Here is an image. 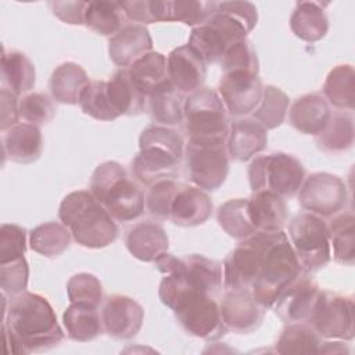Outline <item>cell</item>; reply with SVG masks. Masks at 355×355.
Returning <instances> with one entry per match:
<instances>
[{
  "label": "cell",
  "mask_w": 355,
  "mask_h": 355,
  "mask_svg": "<svg viewBox=\"0 0 355 355\" xmlns=\"http://www.w3.org/2000/svg\"><path fill=\"white\" fill-rule=\"evenodd\" d=\"M3 297V333L7 351L29 354L49 351L64 340V331L50 302L35 293L12 295L8 306Z\"/></svg>",
  "instance_id": "cell-1"
},
{
  "label": "cell",
  "mask_w": 355,
  "mask_h": 355,
  "mask_svg": "<svg viewBox=\"0 0 355 355\" xmlns=\"http://www.w3.org/2000/svg\"><path fill=\"white\" fill-rule=\"evenodd\" d=\"M257 21V7L250 1L216 3L214 14L191 29L187 44L205 64L219 62L233 43L247 39Z\"/></svg>",
  "instance_id": "cell-2"
},
{
  "label": "cell",
  "mask_w": 355,
  "mask_h": 355,
  "mask_svg": "<svg viewBox=\"0 0 355 355\" xmlns=\"http://www.w3.org/2000/svg\"><path fill=\"white\" fill-rule=\"evenodd\" d=\"M58 218L69 229L73 240L86 248H104L118 236L114 218L90 190L67 194L60 204Z\"/></svg>",
  "instance_id": "cell-3"
},
{
  "label": "cell",
  "mask_w": 355,
  "mask_h": 355,
  "mask_svg": "<svg viewBox=\"0 0 355 355\" xmlns=\"http://www.w3.org/2000/svg\"><path fill=\"white\" fill-rule=\"evenodd\" d=\"M183 137L172 128L150 125L140 133L139 153L132 161V173L143 184L175 179L183 157Z\"/></svg>",
  "instance_id": "cell-4"
},
{
  "label": "cell",
  "mask_w": 355,
  "mask_h": 355,
  "mask_svg": "<svg viewBox=\"0 0 355 355\" xmlns=\"http://www.w3.org/2000/svg\"><path fill=\"white\" fill-rule=\"evenodd\" d=\"M89 187L108 214L119 222L135 220L144 212L143 191L115 161L100 164L92 173Z\"/></svg>",
  "instance_id": "cell-5"
},
{
  "label": "cell",
  "mask_w": 355,
  "mask_h": 355,
  "mask_svg": "<svg viewBox=\"0 0 355 355\" xmlns=\"http://www.w3.org/2000/svg\"><path fill=\"white\" fill-rule=\"evenodd\" d=\"M302 268L283 230L273 232L263 252L251 294L265 309L273 306L280 293L300 275Z\"/></svg>",
  "instance_id": "cell-6"
},
{
  "label": "cell",
  "mask_w": 355,
  "mask_h": 355,
  "mask_svg": "<svg viewBox=\"0 0 355 355\" xmlns=\"http://www.w3.org/2000/svg\"><path fill=\"white\" fill-rule=\"evenodd\" d=\"M161 302L171 308L180 326L191 336L202 340H218L226 334V326L222 320L220 308L212 295L180 288L159 297Z\"/></svg>",
  "instance_id": "cell-7"
},
{
  "label": "cell",
  "mask_w": 355,
  "mask_h": 355,
  "mask_svg": "<svg viewBox=\"0 0 355 355\" xmlns=\"http://www.w3.org/2000/svg\"><path fill=\"white\" fill-rule=\"evenodd\" d=\"M155 263L164 275L158 291L191 288L214 295L222 287L223 273L220 263L204 255L173 257L166 252Z\"/></svg>",
  "instance_id": "cell-8"
},
{
  "label": "cell",
  "mask_w": 355,
  "mask_h": 355,
  "mask_svg": "<svg viewBox=\"0 0 355 355\" xmlns=\"http://www.w3.org/2000/svg\"><path fill=\"white\" fill-rule=\"evenodd\" d=\"M183 119L189 140L226 141L227 139V111L212 89L201 87L189 94L183 103Z\"/></svg>",
  "instance_id": "cell-9"
},
{
  "label": "cell",
  "mask_w": 355,
  "mask_h": 355,
  "mask_svg": "<svg viewBox=\"0 0 355 355\" xmlns=\"http://www.w3.org/2000/svg\"><path fill=\"white\" fill-rule=\"evenodd\" d=\"M305 179L302 164L286 153L255 157L248 166L252 191H272L280 197H293Z\"/></svg>",
  "instance_id": "cell-10"
},
{
  "label": "cell",
  "mask_w": 355,
  "mask_h": 355,
  "mask_svg": "<svg viewBox=\"0 0 355 355\" xmlns=\"http://www.w3.org/2000/svg\"><path fill=\"white\" fill-rule=\"evenodd\" d=\"M290 244L305 272H316L331 258L326 220L311 212L298 214L288 223Z\"/></svg>",
  "instance_id": "cell-11"
},
{
  "label": "cell",
  "mask_w": 355,
  "mask_h": 355,
  "mask_svg": "<svg viewBox=\"0 0 355 355\" xmlns=\"http://www.w3.org/2000/svg\"><path fill=\"white\" fill-rule=\"evenodd\" d=\"M189 179L205 191L219 189L229 172L226 141L189 140L184 148Z\"/></svg>",
  "instance_id": "cell-12"
},
{
  "label": "cell",
  "mask_w": 355,
  "mask_h": 355,
  "mask_svg": "<svg viewBox=\"0 0 355 355\" xmlns=\"http://www.w3.org/2000/svg\"><path fill=\"white\" fill-rule=\"evenodd\" d=\"M273 232H255L244 239L223 261V286L230 290H251L263 252Z\"/></svg>",
  "instance_id": "cell-13"
},
{
  "label": "cell",
  "mask_w": 355,
  "mask_h": 355,
  "mask_svg": "<svg viewBox=\"0 0 355 355\" xmlns=\"http://www.w3.org/2000/svg\"><path fill=\"white\" fill-rule=\"evenodd\" d=\"M348 201L345 183L336 175L316 172L304 179L298 190L300 205L318 216H334Z\"/></svg>",
  "instance_id": "cell-14"
},
{
  "label": "cell",
  "mask_w": 355,
  "mask_h": 355,
  "mask_svg": "<svg viewBox=\"0 0 355 355\" xmlns=\"http://www.w3.org/2000/svg\"><path fill=\"white\" fill-rule=\"evenodd\" d=\"M354 301L351 297L322 291L309 324L323 338L352 340L354 329Z\"/></svg>",
  "instance_id": "cell-15"
},
{
  "label": "cell",
  "mask_w": 355,
  "mask_h": 355,
  "mask_svg": "<svg viewBox=\"0 0 355 355\" xmlns=\"http://www.w3.org/2000/svg\"><path fill=\"white\" fill-rule=\"evenodd\" d=\"M262 90L258 73L248 71L225 72L218 85V94L226 111L234 116L254 112L261 101Z\"/></svg>",
  "instance_id": "cell-16"
},
{
  "label": "cell",
  "mask_w": 355,
  "mask_h": 355,
  "mask_svg": "<svg viewBox=\"0 0 355 355\" xmlns=\"http://www.w3.org/2000/svg\"><path fill=\"white\" fill-rule=\"evenodd\" d=\"M320 293L316 282L301 273L280 293L273 304L275 312L286 323H308Z\"/></svg>",
  "instance_id": "cell-17"
},
{
  "label": "cell",
  "mask_w": 355,
  "mask_h": 355,
  "mask_svg": "<svg viewBox=\"0 0 355 355\" xmlns=\"http://www.w3.org/2000/svg\"><path fill=\"white\" fill-rule=\"evenodd\" d=\"M101 322L104 331L116 340H129L135 337L144 320L141 305L126 295L108 297L101 308Z\"/></svg>",
  "instance_id": "cell-18"
},
{
  "label": "cell",
  "mask_w": 355,
  "mask_h": 355,
  "mask_svg": "<svg viewBox=\"0 0 355 355\" xmlns=\"http://www.w3.org/2000/svg\"><path fill=\"white\" fill-rule=\"evenodd\" d=\"M219 308L226 329L240 334L257 330L265 316V308L255 301L251 290L227 291Z\"/></svg>",
  "instance_id": "cell-19"
},
{
  "label": "cell",
  "mask_w": 355,
  "mask_h": 355,
  "mask_svg": "<svg viewBox=\"0 0 355 355\" xmlns=\"http://www.w3.org/2000/svg\"><path fill=\"white\" fill-rule=\"evenodd\" d=\"M168 79L179 93H194L202 87L207 76V67L202 58L189 46L173 49L166 58Z\"/></svg>",
  "instance_id": "cell-20"
},
{
  "label": "cell",
  "mask_w": 355,
  "mask_h": 355,
  "mask_svg": "<svg viewBox=\"0 0 355 355\" xmlns=\"http://www.w3.org/2000/svg\"><path fill=\"white\" fill-rule=\"evenodd\" d=\"M212 214V201L205 190L197 186L179 183L171 200L169 215L175 225L193 227L202 225Z\"/></svg>",
  "instance_id": "cell-21"
},
{
  "label": "cell",
  "mask_w": 355,
  "mask_h": 355,
  "mask_svg": "<svg viewBox=\"0 0 355 355\" xmlns=\"http://www.w3.org/2000/svg\"><path fill=\"white\" fill-rule=\"evenodd\" d=\"M268 129L254 118H237L229 125L226 150L234 161H248L266 148Z\"/></svg>",
  "instance_id": "cell-22"
},
{
  "label": "cell",
  "mask_w": 355,
  "mask_h": 355,
  "mask_svg": "<svg viewBox=\"0 0 355 355\" xmlns=\"http://www.w3.org/2000/svg\"><path fill=\"white\" fill-rule=\"evenodd\" d=\"M215 1L198 0H148V8L153 22L178 21L190 26L204 24L215 11Z\"/></svg>",
  "instance_id": "cell-23"
},
{
  "label": "cell",
  "mask_w": 355,
  "mask_h": 355,
  "mask_svg": "<svg viewBox=\"0 0 355 355\" xmlns=\"http://www.w3.org/2000/svg\"><path fill=\"white\" fill-rule=\"evenodd\" d=\"M125 244L139 261L155 262L168 252L169 240L164 227L153 220H143L129 229Z\"/></svg>",
  "instance_id": "cell-24"
},
{
  "label": "cell",
  "mask_w": 355,
  "mask_h": 355,
  "mask_svg": "<svg viewBox=\"0 0 355 355\" xmlns=\"http://www.w3.org/2000/svg\"><path fill=\"white\" fill-rule=\"evenodd\" d=\"M153 51V39L144 25H125L108 42V54L118 67H129L141 55Z\"/></svg>",
  "instance_id": "cell-25"
},
{
  "label": "cell",
  "mask_w": 355,
  "mask_h": 355,
  "mask_svg": "<svg viewBox=\"0 0 355 355\" xmlns=\"http://www.w3.org/2000/svg\"><path fill=\"white\" fill-rule=\"evenodd\" d=\"M247 211L257 232H277L287 222L288 209L283 197L272 191H254L247 198Z\"/></svg>",
  "instance_id": "cell-26"
},
{
  "label": "cell",
  "mask_w": 355,
  "mask_h": 355,
  "mask_svg": "<svg viewBox=\"0 0 355 355\" xmlns=\"http://www.w3.org/2000/svg\"><path fill=\"white\" fill-rule=\"evenodd\" d=\"M331 116L330 105L319 93H309L298 97L290 111V125L304 135H318L323 130Z\"/></svg>",
  "instance_id": "cell-27"
},
{
  "label": "cell",
  "mask_w": 355,
  "mask_h": 355,
  "mask_svg": "<svg viewBox=\"0 0 355 355\" xmlns=\"http://www.w3.org/2000/svg\"><path fill=\"white\" fill-rule=\"evenodd\" d=\"M3 133L4 158L18 164H31L42 155L43 139L39 126L24 122Z\"/></svg>",
  "instance_id": "cell-28"
},
{
  "label": "cell",
  "mask_w": 355,
  "mask_h": 355,
  "mask_svg": "<svg viewBox=\"0 0 355 355\" xmlns=\"http://www.w3.org/2000/svg\"><path fill=\"white\" fill-rule=\"evenodd\" d=\"M135 86L148 98L154 92L169 83L166 57L158 51H150L126 68Z\"/></svg>",
  "instance_id": "cell-29"
},
{
  "label": "cell",
  "mask_w": 355,
  "mask_h": 355,
  "mask_svg": "<svg viewBox=\"0 0 355 355\" xmlns=\"http://www.w3.org/2000/svg\"><path fill=\"white\" fill-rule=\"evenodd\" d=\"M291 32L304 42L315 43L329 31V18L323 4L318 1H300L290 17Z\"/></svg>",
  "instance_id": "cell-30"
},
{
  "label": "cell",
  "mask_w": 355,
  "mask_h": 355,
  "mask_svg": "<svg viewBox=\"0 0 355 355\" xmlns=\"http://www.w3.org/2000/svg\"><path fill=\"white\" fill-rule=\"evenodd\" d=\"M62 323L68 337L79 343L92 341L104 330L97 306L86 302H71L62 313Z\"/></svg>",
  "instance_id": "cell-31"
},
{
  "label": "cell",
  "mask_w": 355,
  "mask_h": 355,
  "mask_svg": "<svg viewBox=\"0 0 355 355\" xmlns=\"http://www.w3.org/2000/svg\"><path fill=\"white\" fill-rule=\"evenodd\" d=\"M107 92L118 115H139L147 107V97L135 86L126 68L116 71L107 80Z\"/></svg>",
  "instance_id": "cell-32"
},
{
  "label": "cell",
  "mask_w": 355,
  "mask_h": 355,
  "mask_svg": "<svg viewBox=\"0 0 355 355\" xmlns=\"http://www.w3.org/2000/svg\"><path fill=\"white\" fill-rule=\"evenodd\" d=\"M36 82V71L32 61L21 51H6L1 54L3 89L21 96L29 92Z\"/></svg>",
  "instance_id": "cell-33"
},
{
  "label": "cell",
  "mask_w": 355,
  "mask_h": 355,
  "mask_svg": "<svg viewBox=\"0 0 355 355\" xmlns=\"http://www.w3.org/2000/svg\"><path fill=\"white\" fill-rule=\"evenodd\" d=\"M89 83L86 71L76 62H62L51 73L50 93L62 104H78L79 96Z\"/></svg>",
  "instance_id": "cell-34"
},
{
  "label": "cell",
  "mask_w": 355,
  "mask_h": 355,
  "mask_svg": "<svg viewBox=\"0 0 355 355\" xmlns=\"http://www.w3.org/2000/svg\"><path fill=\"white\" fill-rule=\"evenodd\" d=\"M323 97L338 110L351 112L355 101V72L352 65L341 64L334 67L323 83Z\"/></svg>",
  "instance_id": "cell-35"
},
{
  "label": "cell",
  "mask_w": 355,
  "mask_h": 355,
  "mask_svg": "<svg viewBox=\"0 0 355 355\" xmlns=\"http://www.w3.org/2000/svg\"><path fill=\"white\" fill-rule=\"evenodd\" d=\"M126 19L121 3L96 0L87 1L83 25L101 36L112 37L125 26Z\"/></svg>",
  "instance_id": "cell-36"
},
{
  "label": "cell",
  "mask_w": 355,
  "mask_h": 355,
  "mask_svg": "<svg viewBox=\"0 0 355 355\" xmlns=\"http://www.w3.org/2000/svg\"><path fill=\"white\" fill-rule=\"evenodd\" d=\"M354 135L352 112H336L331 114L323 130L316 135V144L324 153H343L352 147Z\"/></svg>",
  "instance_id": "cell-37"
},
{
  "label": "cell",
  "mask_w": 355,
  "mask_h": 355,
  "mask_svg": "<svg viewBox=\"0 0 355 355\" xmlns=\"http://www.w3.org/2000/svg\"><path fill=\"white\" fill-rule=\"evenodd\" d=\"M329 240L333 258L341 265H352L355 259V218L351 212L336 215L329 223Z\"/></svg>",
  "instance_id": "cell-38"
},
{
  "label": "cell",
  "mask_w": 355,
  "mask_h": 355,
  "mask_svg": "<svg viewBox=\"0 0 355 355\" xmlns=\"http://www.w3.org/2000/svg\"><path fill=\"white\" fill-rule=\"evenodd\" d=\"M69 229L60 222H46L35 229L29 234L31 248L47 258H55L61 255L71 244Z\"/></svg>",
  "instance_id": "cell-39"
},
{
  "label": "cell",
  "mask_w": 355,
  "mask_h": 355,
  "mask_svg": "<svg viewBox=\"0 0 355 355\" xmlns=\"http://www.w3.org/2000/svg\"><path fill=\"white\" fill-rule=\"evenodd\" d=\"M147 105L151 119L164 126L178 125L183 121L182 98L171 82L148 96Z\"/></svg>",
  "instance_id": "cell-40"
},
{
  "label": "cell",
  "mask_w": 355,
  "mask_h": 355,
  "mask_svg": "<svg viewBox=\"0 0 355 355\" xmlns=\"http://www.w3.org/2000/svg\"><path fill=\"white\" fill-rule=\"evenodd\" d=\"M320 340L309 323H288L276 341L279 354H318Z\"/></svg>",
  "instance_id": "cell-41"
},
{
  "label": "cell",
  "mask_w": 355,
  "mask_h": 355,
  "mask_svg": "<svg viewBox=\"0 0 355 355\" xmlns=\"http://www.w3.org/2000/svg\"><path fill=\"white\" fill-rule=\"evenodd\" d=\"M288 104L290 98L282 89L268 85L262 90L261 101L254 110L252 118L265 126V129H275L283 123Z\"/></svg>",
  "instance_id": "cell-42"
},
{
  "label": "cell",
  "mask_w": 355,
  "mask_h": 355,
  "mask_svg": "<svg viewBox=\"0 0 355 355\" xmlns=\"http://www.w3.org/2000/svg\"><path fill=\"white\" fill-rule=\"evenodd\" d=\"M218 222L220 227L234 239H247L257 232L250 220L247 198H232L218 208Z\"/></svg>",
  "instance_id": "cell-43"
},
{
  "label": "cell",
  "mask_w": 355,
  "mask_h": 355,
  "mask_svg": "<svg viewBox=\"0 0 355 355\" xmlns=\"http://www.w3.org/2000/svg\"><path fill=\"white\" fill-rule=\"evenodd\" d=\"M78 104L86 115L97 121H114L119 116L111 104L107 82L104 80H89L79 96Z\"/></svg>",
  "instance_id": "cell-44"
},
{
  "label": "cell",
  "mask_w": 355,
  "mask_h": 355,
  "mask_svg": "<svg viewBox=\"0 0 355 355\" xmlns=\"http://www.w3.org/2000/svg\"><path fill=\"white\" fill-rule=\"evenodd\" d=\"M220 67L225 72L229 71H248L258 73L259 62L257 51L248 39H241L233 43L222 55Z\"/></svg>",
  "instance_id": "cell-45"
},
{
  "label": "cell",
  "mask_w": 355,
  "mask_h": 355,
  "mask_svg": "<svg viewBox=\"0 0 355 355\" xmlns=\"http://www.w3.org/2000/svg\"><path fill=\"white\" fill-rule=\"evenodd\" d=\"M67 294L71 302H86L98 306L103 302V286L92 273H76L67 283Z\"/></svg>",
  "instance_id": "cell-46"
},
{
  "label": "cell",
  "mask_w": 355,
  "mask_h": 355,
  "mask_svg": "<svg viewBox=\"0 0 355 355\" xmlns=\"http://www.w3.org/2000/svg\"><path fill=\"white\" fill-rule=\"evenodd\" d=\"M55 115V105L44 93H28L19 100V116L32 125L50 122Z\"/></svg>",
  "instance_id": "cell-47"
},
{
  "label": "cell",
  "mask_w": 355,
  "mask_h": 355,
  "mask_svg": "<svg viewBox=\"0 0 355 355\" xmlns=\"http://www.w3.org/2000/svg\"><path fill=\"white\" fill-rule=\"evenodd\" d=\"M29 277V266L25 258H18L0 263V287L1 293L17 295L26 290Z\"/></svg>",
  "instance_id": "cell-48"
},
{
  "label": "cell",
  "mask_w": 355,
  "mask_h": 355,
  "mask_svg": "<svg viewBox=\"0 0 355 355\" xmlns=\"http://www.w3.org/2000/svg\"><path fill=\"white\" fill-rule=\"evenodd\" d=\"M178 184L179 183L175 179L161 180L151 184L144 198V207L150 215L157 219H168L171 200L175 194Z\"/></svg>",
  "instance_id": "cell-49"
},
{
  "label": "cell",
  "mask_w": 355,
  "mask_h": 355,
  "mask_svg": "<svg viewBox=\"0 0 355 355\" xmlns=\"http://www.w3.org/2000/svg\"><path fill=\"white\" fill-rule=\"evenodd\" d=\"M26 250V230L15 223L0 227V263L22 258Z\"/></svg>",
  "instance_id": "cell-50"
},
{
  "label": "cell",
  "mask_w": 355,
  "mask_h": 355,
  "mask_svg": "<svg viewBox=\"0 0 355 355\" xmlns=\"http://www.w3.org/2000/svg\"><path fill=\"white\" fill-rule=\"evenodd\" d=\"M87 1H49L53 14L65 24L82 25Z\"/></svg>",
  "instance_id": "cell-51"
},
{
  "label": "cell",
  "mask_w": 355,
  "mask_h": 355,
  "mask_svg": "<svg viewBox=\"0 0 355 355\" xmlns=\"http://www.w3.org/2000/svg\"><path fill=\"white\" fill-rule=\"evenodd\" d=\"M0 129L1 132L8 130L15 126L19 119V100L12 92L7 89L0 90Z\"/></svg>",
  "instance_id": "cell-52"
},
{
  "label": "cell",
  "mask_w": 355,
  "mask_h": 355,
  "mask_svg": "<svg viewBox=\"0 0 355 355\" xmlns=\"http://www.w3.org/2000/svg\"><path fill=\"white\" fill-rule=\"evenodd\" d=\"M122 8L125 10L126 18L135 22L143 24H153L150 8H148V0H133V1H122Z\"/></svg>",
  "instance_id": "cell-53"
},
{
  "label": "cell",
  "mask_w": 355,
  "mask_h": 355,
  "mask_svg": "<svg viewBox=\"0 0 355 355\" xmlns=\"http://www.w3.org/2000/svg\"><path fill=\"white\" fill-rule=\"evenodd\" d=\"M343 354V352H349V349L344 345L341 341L336 343H320L318 354Z\"/></svg>",
  "instance_id": "cell-54"
}]
</instances>
